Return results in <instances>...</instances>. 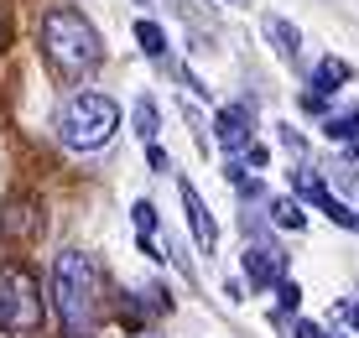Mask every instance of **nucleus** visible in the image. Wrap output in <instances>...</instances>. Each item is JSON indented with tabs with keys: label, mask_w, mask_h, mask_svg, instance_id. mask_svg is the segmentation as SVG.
<instances>
[{
	"label": "nucleus",
	"mask_w": 359,
	"mask_h": 338,
	"mask_svg": "<svg viewBox=\"0 0 359 338\" xmlns=\"http://www.w3.org/2000/svg\"><path fill=\"white\" fill-rule=\"evenodd\" d=\"M42 53L63 79H83L104 62V42H99L94 21L73 6H53L42 16Z\"/></svg>",
	"instance_id": "f257e3e1"
},
{
	"label": "nucleus",
	"mask_w": 359,
	"mask_h": 338,
	"mask_svg": "<svg viewBox=\"0 0 359 338\" xmlns=\"http://www.w3.org/2000/svg\"><path fill=\"white\" fill-rule=\"evenodd\" d=\"M53 307L63 318L68 338H83L94 328V307H99V266L83 250H63L53 260Z\"/></svg>",
	"instance_id": "f03ea898"
},
{
	"label": "nucleus",
	"mask_w": 359,
	"mask_h": 338,
	"mask_svg": "<svg viewBox=\"0 0 359 338\" xmlns=\"http://www.w3.org/2000/svg\"><path fill=\"white\" fill-rule=\"evenodd\" d=\"M115 130H120V104L94 89L68 94L63 109H57V141L68 151H99V146L115 141Z\"/></svg>",
	"instance_id": "7ed1b4c3"
},
{
	"label": "nucleus",
	"mask_w": 359,
	"mask_h": 338,
	"mask_svg": "<svg viewBox=\"0 0 359 338\" xmlns=\"http://www.w3.org/2000/svg\"><path fill=\"white\" fill-rule=\"evenodd\" d=\"M0 328L16 338L42 328V281L27 266H0Z\"/></svg>",
	"instance_id": "20e7f679"
},
{
	"label": "nucleus",
	"mask_w": 359,
	"mask_h": 338,
	"mask_svg": "<svg viewBox=\"0 0 359 338\" xmlns=\"http://www.w3.org/2000/svg\"><path fill=\"white\" fill-rule=\"evenodd\" d=\"M245 281H250L255 292H276V286L287 281V255H281L276 245H250L245 250Z\"/></svg>",
	"instance_id": "39448f33"
},
{
	"label": "nucleus",
	"mask_w": 359,
	"mask_h": 338,
	"mask_svg": "<svg viewBox=\"0 0 359 338\" xmlns=\"http://www.w3.org/2000/svg\"><path fill=\"white\" fill-rule=\"evenodd\" d=\"M297 193H302L307 203H318V208H323V214H328L333 224H339V229H359V214H354L349 203H339V198H333L328 187L318 182V172H307V167L297 172Z\"/></svg>",
	"instance_id": "423d86ee"
},
{
	"label": "nucleus",
	"mask_w": 359,
	"mask_h": 338,
	"mask_svg": "<svg viewBox=\"0 0 359 338\" xmlns=\"http://www.w3.org/2000/svg\"><path fill=\"white\" fill-rule=\"evenodd\" d=\"M177 193H182V214H188V229H193L198 250H203V255H214V250H219V224H214V214L203 208V198H198L193 182H177Z\"/></svg>",
	"instance_id": "0eeeda50"
},
{
	"label": "nucleus",
	"mask_w": 359,
	"mask_h": 338,
	"mask_svg": "<svg viewBox=\"0 0 359 338\" xmlns=\"http://www.w3.org/2000/svg\"><path fill=\"white\" fill-rule=\"evenodd\" d=\"M214 141L224 151H250V109L245 104H224L214 115Z\"/></svg>",
	"instance_id": "6e6552de"
},
{
	"label": "nucleus",
	"mask_w": 359,
	"mask_h": 338,
	"mask_svg": "<svg viewBox=\"0 0 359 338\" xmlns=\"http://www.w3.org/2000/svg\"><path fill=\"white\" fill-rule=\"evenodd\" d=\"M266 42L276 47L281 58H297V53H302V32H297L287 16H266Z\"/></svg>",
	"instance_id": "1a4fd4ad"
},
{
	"label": "nucleus",
	"mask_w": 359,
	"mask_h": 338,
	"mask_svg": "<svg viewBox=\"0 0 359 338\" xmlns=\"http://www.w3.org/2000/svg\"><path fill=\"white\" fill-rule=\"evenodd\" d=\"M130 125H135V135H141L146 146L156 141V130H162V115H156V99H151V94H141V99L130 104Z\"/></svg>",
	"instance_id": "9d476101"
},
{
	"label": "nucleus",
	"mask_w": 359,
	"mask_h": 338,
	"mask_svg": "<svg viewBox=\"0 0 359 338\" xmlns=\"http://www.w3.org/2000/svg\"><path fill=\"white\" fill-rule=\"evenodd\" d=\"M349 79H354V68H349V62H339V58H323L313 68V89L318 94H333L339 83H349Z\"/></svg>",
	"instance_id": "9b49d317"
},
{
	"label": "nucleus",
	"mask_w": 359,
	"mask_h": 338,
	"mask_svg": "<svg viewBox=\"0 0 359 338\" xmlns=\"http://www.w3.org/2000/svg\"><path fill=\"white\" fill-rule=\"evenodd\" d=\"M135 42H141V53L151 62H167V32L156 21H135Z\"/></svg>",
	"instance_id": "f8f14e48"
},
{
	"label": "nucleus",
	"mask_w": 359,
	"mask_h": 338,
	"mask_svg": "<svg viewBox=\"0 0 359 338\" xmlns=\"http://www.w3.org/2000/svg\"><path fill=\"white\" fill-rule=\"evenodd\" d=\"M271 219H276V229H307V214H302V203L297 198H271Z\"/></svg>",
	"instance_id": "ddd939ff"
},
{
	"label": "nucleus",
	"mask_w": 359,
	"mask_h": 338,
	"mask_svg": "<svg viewBox=\"0 0 359 338\" xmlns=\"http://www.w3.org/2000/svg\"><path fill=\"white\" fill-rule=\"evenodd\" d=\"M323 135H328V141H359V109H349V115H328Z\"/></svg>",
	"instance_id": "4468645a"
},
{
	"label": "nucleus",
	"mask_w": 359,
	"mask_h": 338,
	"mask_svg": "<svg viewBox=\"0 0 359 338\" xmlns=\"http://www.w3.org/2000/svg\"><path fill=\"white\" fill-rule=\"evenodd\" d=\"M27 214H32V203H27V198H16V203H11V214L0 219V229H6V234H32L36 219H27Z\"/></svg>",
	"instance_id": "2eb2a0df"
},
{
	"label": "nucleus",
	"mask_w": 359,
	"mask_h": 338,
	"mask_svg": "<svg viewBox=\"0 0 359 338\" xmlns=\"http://www.w3.org/2000/svg\"><path fill=\"white\" fill-rule=\"evenodd\" d=\"M276 307H281V312H297V307H302V286H297V281H281V286H276Z\"/></svg>",
	"instance_id": "dca6fc26"
},
{
	"label": "nucleus",
	"mask_w": 359,
	"mask_h": 338,
	"mask_svg": "<svg viewBox=\"0 0 359 338\" xmlns=\"http://www.w3.org/2000/svg\"><path fill=\"white\" fill-rule=\"evenodd\" d=\"M130 219H135V229H141V234H151V229H156V208L146 203V198H141V203L130 208Z\"/></svg>",
	"instance_id": "f3484780"
},
{
	"label": "nucleus",
	"mask_w": 359,
	"mask_h": 338,
	"mask_svg": "<svg viewBox=\"0 0 359 338\" xmlns=\"http://www.w3.org/2000/svg\"><path fill=\"white\" fill-rule=\"evenodd\" d=\"M146 161H151V172H172V161H167V151H162V146H146Z\"/></svg>",
	"instance_id": "a211bd4d"
},
{
	"label": "nucleus",
	"mask_w": 359,
	"mask_h": 338,
	"mask_svg": "<svg viewBox=\"0 0 359 338\" xmlns=\"http://www.w3.org/2000/svg\"><path fill=\"white\" fill-rule=\"evenodd\" d=\"M281 146H287V151H297V156H302V151H307V146H302V135H297V130H292V125H281Z\"/></svg>",
	"instance_id": "6ab92c4d"
},
{
	"label": "nucleus",
	"mask_w": 359,
	"mask_h": 338,
	"mask_svg": "<svg viewBox=\"0 0 359 338\" xmlns=\"http://www.w3.org/2000/svg\"><path fill=\"white\" fill-rule=\"evenodd\" d=\"M292 338H323V328H318V323H307V318H302V323H297V328H292Z\"/></svg>",
	"instance_id": "aec40b11"
},
{
	"label": "nucleus",
	"mask_w": 359,
	"mask_h": 338,
	"mask_svg": "<svg viewBox=\"0 0 359 338\" xmlns=\"http://www.w3.org/2000/svg\"><path fill=\"white\" fill-rule=\"evenodd\" d=\"M344 318H349V323H354V328H359V302H354V307H344Z\"/></svg>",
	"instance_id": "412c9836"
},
{
	"label": "nucleus",
	"mask_w": 359,
	"mask_h": 338,
	"mask_svg": "<svg viewBox=\"0 0 359 338\" xmlns=\"http://www.w3.org/2000/svg\"><path fill=\"white\" fill-rule=\"evenodd\" d=\"M135 6H151V0H135Z\"/></svg>",
	"instance_id": "4be33fe9"
}]
</instances>
